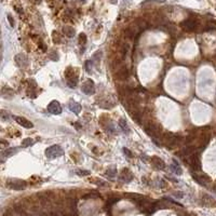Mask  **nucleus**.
I'll return each instance as SVG.
<instances>
[{
	"label": "nucleus",
	"instance_id": "obj_1",
	"mask_svg": "<svg viewBox=\"0 0 216 216\" xmlns=\"http://www.w3.org/2000/svg\"><path fill=\"white\" fill-rule=\"evenodd\" d=\"M183 140H184V137L178 134H173V133H170V132H164L163 135H162L161 142L167 146V148L173 149L178 147L182 144Z\"/></svg>",
	"mask_w": 216,
	"mask_h": 216
},
{
	"label": "nucleus",
	"instance_id": "obj_2",
	"mask_svg": "<svg viewBox=\"0 0 216 216\" xmlns=\"http://www.w3.org/2000/svg\"><path fill=\"white\" fill-rule=\"evenodd\" d=\"M145 133L148 134L149 136H151L153 138V143H157V145H159L158 140H162V130L161 126H159L156 122H148L146 126H144Z\"/></svg>",
	"mask_w": 216,
	"mask_h": 216
},
{
	"label": "nucleus",
	"instance_id": "obj_3",
	"mask_svg": "<svg viewBox=\"0 0 216 216\" xmlns=\"http://www.w3.org/2000/svg\"><path fill=\"white\" fill-rule=\"evenodd\" d=\"M63 155H64V150L59 145L50 146L49 148L45 150V156L49 158V159H56V158L61 157Z\"/></svg>",
	"mask_w": 216,
	"mask_h": 216
},
{
	"label": "nucleus",
	"instance_id": "obj_4",
	"mask_svg": "<svg viewBox=\"0 0 216 216\" xmlns=\"http://www.w3.org/2000/svg\"><path fill=\"white\" fill-rule=\"evenodd\" d=\"M26 182L22 180H16V178H10L7 180V187L13 190H24L26 189Z\"/></svg>",
	"mask_w": 216,
	"mask_h": 216
},
{
	"label": "nucleus",
	"instance_id": "obj_5",
	"mask_svg": "<svg viewBox=\"0 0 216 216\" xmlns=\"http://www.w3.org/2000/svg\"><path fill=\"white\" fill-rule=\"evenodd\" d=\"M191 173H192V178H194L198 184L202 185V186H207L209 183H211V178L209 177V176L207 175V174H204V173H201V172H194L191 171Z\"/></svg>",
	"mask_w": 216,
	"mask_h": 216
},
{
	"label": "nucleus",
	"instance_id": "obj_6",
	"mask_svg": "<svg viewBox=\"0 0 216 216\" xmlns=\"http://www.w3.org/2000/svg\"><path fill=\"white\" fill-rule=\"evenodd\" d=\"M189 163L191 167V171L194 172H199L201 170V161H200V157L199 153H194V155H191L189 157Z\"/></svg>",
	"mask_w": 216,
	"mask_h": 216
},
{
	"label": "nucleus",
	"instance_id": "obj_7",
	"mask_svg": "<svg viewBox=\"0 0 216 216\" xmlns=\"http://www.w3.org/2000/svg\"><path fill=\"white\" fill-rule=\"evenodd\" d=\"M180 26L187 32H194V29L197 28V26H198V23L194 18H187V20H185L184 22L180 23Z\"/></svg>",
	"mask_w": 216,
	"mask_h": 216
},
{
	"label": "nucleus",
	"instance_id": "obj_8",
	"mask_svg": "<svg viewBox=\"0 0 216 216\" xmlns=\"http://www.w3.org/2000/svg\"><path fill=\"white\" fill-rule=\"evenodd\" d=\"M81 90L82 92L86 95H92L95 92V86H94V82L91 80V79H88V80L82 84L81 86Z\"/></svg>",
	"mask_w": 216,
	"mask_h": 216
},
{
	"label": "nucleus",
	"instance_id": "obj_9",
	"mask_svg": "<svg viewBox=\"0 0 216 216\" xmlns=\"http://www.w3.org/2000/svg\"><path fill=\"white\" fill-rule=\"evenodd\" d=\"M48 110L52 115H61L62 113V106L57 101H52L48 106Z\"/></svg>",
	"mask_w": 216,
	"mask_h": 216
},
{
	"label": "nucleus",
	"instance_id": "obj_10",
	"mask_svg": "<svg viewBox=\"0 0 216 216\" xmlns=\"http://www.w3.org/2000/svg\"><path fill=\"white\" fill-rule=\"evenodd\" d=\"M129 76H130V72H129V69L126 67V66H123V67H120L119 69H118V72H116V78H117L118 80H126L128 78H129Z\"/></svg>",
	"mask_w": 216,
	"mask_h": 216
},
{
	"label": "nucleus",
	"instance_id": "obj_11",
	"mask_svg": "<svg viewBox=\"0 0 216 216\" xmlns=\"http://www.w3.org/2000/svg\"><path fill=\"white\" fill-rule=\"evenodd\" d=\"M14 59H15V63H16V65H18V67H25L27 65V62H28L27 57L22 53L15 55Z\"/></svg>",
	"mask_w": 216,
	"mask_h": 216
},
{
	"label": "nucleus",
	"instance_id": "obj_12",
	"mask_svg": "<svg viewBox=\"0 0 216 216\" xmlns=\"http://www.w3.org/2000/svg\"><path fill=\"white\" fill-rule=\"evenodd\" d=\"M121 180L124 183H130L133 180V173L129 170V169H123L121 171Z\"/></svg>",
	"mask_w": 216,
	"mask_h": 216
},
{
	"label": "nucleus",
	"instance_id": "obj_13",
	"mask_svg": "<svg viewBox=\"0 0 216 216\" xmlns=\"http://www.w3.org/2000/svg\"><path fill=\"white\" fill-rule=\"evenodd\" d=\"M151 163L153 164V167L158 169V170H164L165 169V163L159 157H153L151 158Z\"/></svg>",
	"mask_w": 216,
	"mask_h": 216
},
{
	"label": "nucleus",
	"instance_id": "obj_14",
	"mask_svg": "<svg viewBox=\"0 0 216 216\" xmlns=\"http://www.w3.org/2000/svg\"><path fill=\"white\" fill-rule=\"evenodd\" d=\"M14 119H15V121L18 122L20 126H24V128H26V129H32V126H34V124H32L29 120H27L26 118H24V117H14Z\"/></svg>",
	"mask_w": 216,
	"mask_h": 216
},
{
	"label": "nucleus",
	"instance_id": "obj_15",
	"mask_svg": "<svg viewBox=\"0 0 216 216\" xmlns=\"http://www.w3.org/2000/svg\"><path fill=\"white\" fill-rule=\"evenodd\" d=\"M201 201H202L203 205H205V207H216V201L209 194H203Z\"/></svg>",
	"mask_w": 216,
	"mask_h": 216
},
{
	"label": "nucleus",
	"instance_id": "obj_16",
	"mask_svg": "<svg viewBox=\"0 0 216 216\" xmlns=\"http://www.w3.org/2000/svg\"><path fill=\"white\" fill-rule=\"evenodd\" d=\"M18 148H15V147H13V148L3 149V150L1 151V157H2V159L5 160V159H7V158H10L11 156L15 155V153H18Z\"/></svg>",
	"mask_w": 216,
	"mask_h": 216
},
{
	"label": "nucleus",
	"instance_id": "obj_17",
	"mask_svg": "<svg viewBox=\"0 0 216 216\" xmlns=\"http://www.w3.org/2000/svg\"><path fill=\"white\" fill-rule=\"evenodd\" d=\"M68 108L72 110L74 113H79L81 111V105L79 103H76V102H70V103L68 104Z\"/></svg>",
	"mask_w": 216,
	"mask_h": 216
},
{
	"label": "nucleus",
	"instance_id": "obj_18",
	"mask_svg": "<svg viewBox=\"0 0 216 216\" xmlns=\"http://www.w3.org/2000/svg\"><path fill=\"white\" fill-rule=\"evenodd\" d=\"M171 170L176 175H182V174H183V170H182V167H180V165L177 163L176 160H173V163H172V165H171Z\"/></svg>",
	"mask_w": 216,
	"mask_h": 216
},
{
	"label": "nucleus",
	"instance_id": "obj_19",
	"mask_svg": "<svg viewBox=\"0 0 216 216\" xmlns=\"http://www.w3.org/2000/svg\"><path fill=\"white\" fill-rule=\"evenodd\" d=\"M131 116H132V119H133L137 124H140V123H142V113H140V111H138V109H137V110H132V111H131Z\"/></svg>",
	"mask_w": 216,
	"mask_h": 216
},
{
	"label": "nucleus",
	"instance_id": "obj_20",
	"mask_svg": "<svg viewBox=\"0 0 216 216\" xmlns=\"http://www.w3.org/2000/svg\"><path fill=\"white\" fill-rule=\"evenodd\" d=\"M63 34L65 36L69 37V38H72L76 35V32H75V29L72 26H65L63 28Z\"/></svg>",
	"mask_w": 216,
	"mask_h": 216
},
{
	"label": "nucleus",
	"instance_id": "obj_21",
	"mask_svg": "<svg viewBox=\"0 0 216 216\" xmlns=\"http://www.w3.org/2000/svg\"><path fill=\"white\" fill-rule=\"evenodd\" d=\"M77 83H78V75H77V76L72 77V78H69V79H67L68 86L72 88V89H75V88H76Z\"/></svg>",
	"mask_w": 216,
	"mask_h": 216
},
{
	"label": "nucleus",
	"instance_id": "obj_22",
	"mask_svg": "<svg viewBox=\"0 0 216 216\" xmlns=\"http://www.w3.org/2000/svg\"><path fill=\"white\" fill-rule=\"evenodd\" d=\"M119 126H120L121 130L123 131L126 134H128V133L130 132V128H129V126H128V123H126V121L124 119H120V120H119Z\"/></svg>",
	"mask_w": 216,
	"mask_h": 216
},
{
	"label": "nucleus",
	"instance_id": "obj_23",
	"mask_svg": "<svg viewBox=\"0 0 216 216\" xmlns=\"http://www.w3.org/2000/svg\"><path fill=\"white\" fill-rule=\"evenodd\" d=\"M105 175L108 176V177H110V178H115L116 177V175H117V170H116V167H109V169H107L106 170V172H105Z\"/></svg>",
	"mask_w": 216,
	"mask_h": 216
},
{
	"label": "nucleus",
	"instance_id": "obj_24",
	"mask_svg": "<svg viewBox=\"0 0 216 216\" xmlns=\"http://www.w3.org/2000/svg\"><path fill=\"white\" fill-rule=\"evenodd\" d=\"M78 40H79V45H82V47H84V45H86V37L84 34H80V35H79V38H78Z\"/></svg>",
	"mask_w": 216,
	"mask_h": 216
},
{
	"label": "nucleus",
	"instance_id": "obj_25",
	"mask_svg": "<svg viewBox=\"0 0 216 216\" xmlns=\"http://www.w3.org/2000/svg\"><path fill=\"white\" fill-rule=\"evenodd\" d=\"M0 113H1V115H0V116H1V119H2L3 121H7V120H9L10 119V113H7L5 110H1Z\"/></svg>",
	"mask_w": 216,
	"mask_h": 216
},
{
	"label": "nucleus",
	"instance_id": "obj_26",
	"mask_svg": "<svg viewBox=\"0 0 216 216\" xmlns=\"http://www.w3.org/2000/svg\"><path fill=\"white\" fill-rule=\"evenodd\" d=\"M32 144H34V140L32 138H26V140H23L22 146L23 147H28V146H32Z\"/></svg>",
	"mask_w": 216,
	"mask_h": 216
},
{
	"label": "nucleus",
	"instance_id": "obj_27",
	"mask_svg": "<svg viewBox=\"0 0 216 216\" xmlns=\"http://www.w3.org/2000/svg\"><path fill=\"white\" fill-rule=\"evenodd\" d=\"M76 173L79 176H86V175H90V172L86 171V170H77Z\"/></svg>",
	"mask_w": 216,
	"mask_h": 216
},
{
	"label": "nucleus",
	"instance_id": "obj_28",
	"mask_svg": "<svg viewBox=\"0 0 216 216\" xmlns=\"http://www.w3.org/2000/svg\"><path fill=\"white\" fill-rule=\"evenodd\" d=\"M173 197H175L177 199H182L184 197V194L182 191H175V192H173Z\"/></svg>",
	"mask_w": 216,
	"mask_h": 216
},
{
	"label": "nucleus",
	"instance_id": "obj_29",
	"mask_svg": "<svg viewBox=\"0 0 216 216\" xmlns=\"http://www.w3.org/2000/svg\"><path fill=\"white\" fill-rule=\"evenodd\" d=\"M50 59H53V61H57L59 59V55H57L56 52H52V53L50 54Z\"/></svg>",
	"mask_w": 216,
	"mask_h": 216
},
{
	"label": "nucleus",
	"instance_id": "obj_30",
	"mask_svg": "<svg viewBox=\"0 0 216 216\" xmlns=\"http://www.w3.org/2000/svg\"><path fill=\"white\" fill-rule=\"evenodd\" d=\"M91 65H92L91 61H88V62H86V69L88 70V72H91Z\"/></svg>",
	"mask_w": 216,
	"mask_h": 216
},
{
	"label": "nucleus",
	"instance_id": "obj_31",
	"mask_svg": "<svg viewBox=\"0 0 216 216\" xmlns=\"http://www.w3.org/2000/svg\"><path fill=\"white\" fill-rule=\"evenodd\" d=\"M122 150H123V153H124V155H126V156L128 158L132 157V153H131V151H129V150H128V148H126V147H124V148L122 149Z\"/></svg>",
	"mask_w": 216,
	"mask_h": 216
},
{
	"label": "nucleus",
	"instance_id": "obj_32",
	"mask_svg": "<svg viewBox=\"0 0 216 216\" xmlns=\"http://www.w3.org/2000/svg\"><path fill=\"white\" fill-rule=\"evenodd\" d=\"M8 20H9L10 24H11V26L13 27L14 26V22H13V18L11 16V15H8Z\"/></svg>",
	"mask_w": 216,
	"mask_h": 216
},
{
	"label": "nucleus",
	"instance_id": "obj_33",
	"mask_svg": "<svg viewBox=\"0 0 216 216\" xmlns=\"http://www.w3.org/2000/svg\"><path fill=\"white\" fill-rule=\"evenodd\" d=\"M40 48L43 50V51H45V50H47V47H45V43H40Z\"/></svg>",
	"mask_w": 216,
	"mask_h": 216
},
{
	"label": "nucleus",
	"instance_id": "obj_34",
	"mask_svg": "<svg viewBox=\"0 0 216 216\" xmlns=\"http://www.w3.org/2000/svg\"><path fill=\"white\" fill-rule=\"evenodd\" d=\"M109 1H110L111 3H113V5H116V3H117V0H109Z\"/></svg>",
	"mask_w": 216,
	"mask_h": 216
},
{
	"label": "nucleus",
	"instance_id": "obj_35",
	"mask_svg": "<svg viewBox=\"0 0 216 216\" xmlns=\"http://www.w3.org/2000/svg\"><path fill=\"white\" fill-rule=\"evenodd\" d=\"M35 2H37V3H39V2H41V0H34Z\"/></svg>",
	"mask_w": 216,
	"mask_h": 216
},
{
	"label": "nucleus",
	"instance_id": "obj_36",
	"mask_svg": "<svg viewBox=\"0 0 216 216\" xmlns=\"http://www.w3.org/2000/svg\"><path fill=\"white\" fill-rule=\"evenodd\" d=\"M79 1H80V2H82V3H83V2H86V0H79Z\"/></svg>",
	"mask_w": 216,
	"mask_h": 216
},
{
	"label": "nucleus",
	"instance_id": "obj_37",
	"mask_svg": "<svg viewBox=\"0 0 216 216\" xmlns=\"http://www.w3.org/2000/svg\"><path fill=\"white\" fill-rule=\"evenodd\" d=\"M157 1H165V0H157Z\"/></svg>",
	"mask_w": 216,
	"mask_h": 216
}]
</instances>
